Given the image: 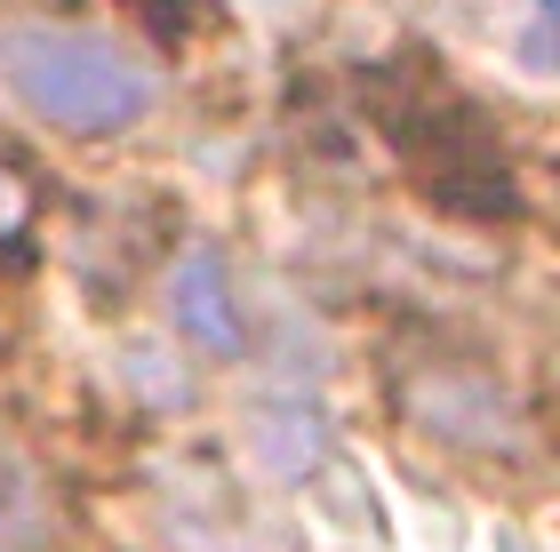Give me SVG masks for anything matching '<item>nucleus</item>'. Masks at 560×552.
<instances>
[{
  "instance_id": "nucleus-4",
  "label": "nucleus",
  "mask_w": 560,
  "mask_h": 552,
  "mask_svg": "<svg viewBox=\"0 0 560 552\" xmlns=\"http://www.w3.org/2000/svg\"><path fill=\"white\" fill-rule=\"evenodd\" d=\"M48 537V505H40V481L24 472V457L0 448V552H33Z\"/></svg>"
},
{
  "instance_id": "nucleus-1",
  "label": "nucleus",
  "mask_w": 560,
  "mask_h": 552,
  "mask_svg": "<svg viewBox=\"0 0 560 552\" xmlns=\"http://www.w3.org/2000/svg\"><path fill=\"white\" fill-rule=\"evenodd\" d=\"M0 81L24 113L72 137H120L161 96V72L129 40L81 24H0Z\"/></svg>"
},
{
  "instance_id": "nucleus-2",
  "label": "nucleus",
  "mask_w": 560,
  "mask_h": 552,
  "mask_svg": "<svg viewBox=\"0 0 560 552\" xmlns=\"http://www.w3.org/2000/svg\"><path fill=\"white\" fill-rule=\"evenodd\" d=\"M409 409H417L424 433L448 441V448H513L521 441V409H513V392H504V376L465 368V361L424 368Z\"/></svg>"
},
{
  "instance_id": "nucleus-5",
  "label": "nucleus",
  "mask_w": 560,
  "mask_h": 552,
  "mask_svg": "<svg viewBox=\"0 0 560 552\" xmlns=\"http://www.w3.org/2000/svg\"><path fill=\"white\" fill-rule=\"evenodd\" d=\"M129 9L152 24V33H192V9H200V0H129Z\"/></svg>"
},
{
  "instance_id": "nucleus-3",
  "label": "nucleus",
  "mask_w": 560,
  "mask_h": 552,
  "mask_svg": "<svg viewBox=\"0 0 560 552\" xmlns=\"http://www.w3.org/2000/svg\"><path fill=\"white\" fill-rule=\"evenodd\" d=\"M168 320H176V337L200 344L209 361H233L241 344H248L233 272H224L217 248H185V257H176V272H168Z\"/></svg>"
},
{
  "instance_id": "nucleus-6",
  "label": "nucleus",
  "mask_w": 560,
  "mask_h": 552,
  "mask_svg": "<svg viewBox=\"0 0 560 552\" xmlns=\"http://www.w3.org/2000/svg\"><path fill=\"white\" fill-rule=\"evenodd\" d=\"M16 224H24V185L9 177V168H0V240H9Z\"/></svg>"
}]
</instances>
